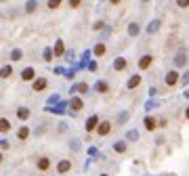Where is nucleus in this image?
<instances>
[{
  "label": "nucleus",
  "mask_w": 189,
  "mask_h": 176,
  "mask_svg": "<svg viewBox=\"0 0 189 176\" xmlns=\"http://www.w3.org/2000/svg\"><path fill=\"white\" fill-rule=\"evenodd\" d=\"M97 132H99L101 136L109 134V132H111V124H109V122H101V124H99V128H97Z\"/></svg>",
  "instance_id": "nucleus-1"
},
{
  "label": "nucleus",
  "mask_w": 189,
  "mask_h": 176,
  "mask_svg": "<svg viewBox=\"0 0 189 176\" xmlns=\"http://www.w3.org/2000/svg\"><path fill=\"white\" fill-rule=\"evenodd\" d=\"M151 61H154V57H151V55H143L141 61H139V67H141V69H147V67L151 65Z\"/></svg>",
  "instance_id": "nucleus-2"
},
{
  "label": "nucleus",
  "mask_w": 189,
  "mask_h": 176,
  "mask_svg": "<svg viewBox=\"0 0 189 176\" xmlns=\"http://www.w3.org/2000/svg\"><path fill=\"white\" fill-rule=\"evenodd\" d=\"M177 82H179V73L177 71H170V73L166 76V84H168V86H175Z\"/></svg>",
  "instance_id": "nucleus-3"
},
{
  "label": "nucleus",
  "mask_w": 189,
  "mask_h": 176,
  "mask_svg": "<svg viewBox=\"0 0 189 176\" xmlns=\"http://www.w3.org/2000/svg\"><path fill=\"white\" fill-rule=\"evenodd\" d=\"M70 107L71 109H74V111H80V109H82V99H78V96H74V99H71L70 101Z\"/></svg>",
  "instance_id": "nucleus-4"
},
{
  "label": "nucleus",
  "mask_w": 189,
  "mask_h": 176,
  "mask_svg": "<svg viewBox=\"0 0 189 176\" xmlns=\"http://www.w3.org/2000/svg\"><path fill=\"white\" fill-rule=\"evenodd\" d=\"M48 166H50L48 157H40V159H38V170H42V172H44V170H48Z\"/></svg>",
  "instance_id": "nucleus-5"
},
{
  "label": "nucleus",
  "mask_w": 189,
  "mask_h": 176,
  "mask_svg": "<svg viewBox=\"0 0 189 176\" xmlns=\"http://www.w3.org/2000/svg\"><path fill=\"white\" fill-rule=\"evenodd\" d=\"M97 122H99V117L93 115L88 122H86V130H88V132H90V130H95V128H97Z\"/></svg>",
  "instance_id": "nucleus-6"
},
{
  "label": "nucleus",
  "mask_w": 189,
  "mask_h": 176,
  "mask_svg": "<svg viewBox=\"0 0 189 176\" xmlns=\"http://www.w3.org/2000/svg\"><path fill=\"white\" fill-rule=\"evenodd\" d=\"M139 84H141V76H132L128 80V88H137Z\"/></svg>",
  "instance_id": "nucleus-7"
},
{
  "label": "nucleus",
  "mask_w": 189,
  "mask_h": 176,
  "mask_svg": "<svg viewBox=\"0 0 189 176\" xmlns=\"http://www.w3.org/2000/svg\"><path fill=\"white\" fill-rule=\"evenodd\" d=\"M32 86H34V90H44V88H46V80H42V78H40V80H36Z\"/></svg>",
  "instance_id": "nucleus-8"
},
{
  "label": "nucleus",
  "mask_w": 189,
  "mask_h": 176,
  "mask_svg": "<svg viewBox=\"0 0 189 176\" xmlns=\"http://www.w3.org/2000/svg\"><path fill=\"white\" fill-rule=\"evenodd\" d=\"M145 128H147V130H155V128H158L154 117H145Z\"/></svg>",
  "instance_id": "nucleus-9"
},
{
  "label": "nucleus",
  "mask_w": 189,
  "mask_h": 176,
  "mask_svg": "<svg viewBox=\"0 0 189 176\" xmlns=\"http://www.w3.org/2000/svg\"><path fill=\"white\" fill-rule=\"evenodd\" d=\"M27 134H30V130L25 128V126H21V128H19V132H17V136H19V141H25V139H27Z\"/></svg>",
  "instance_id": "nucleus-10"
},
{
  "label": "nucleus",
  "mask_w": 189,
  "mask_h": 176,
  "mask_svg": "<svg viewBox=\"0 0 189 176\" xmlns=\"http://www.w3.org/2000/svg\"><path fill=\"white\" fill-rule=\"evenodd\" d=\"M9 130H11L9 119H4V117H2V119H0V132H9Z\"/></svg>",
  "instance_id": "nucleus-11"
},
{
  "label": "nucleus",
  "mask_w": 189,
  "mask_h": 176,
  "mask_svg": "<svg viewBox=\"0 0 189 176\" xmlns=\"http://www.w3.org/2000/svg\"><path fill=\"white\" fill-rule=\"evenodd\" d=\"M70 168H71V162H67V159H65V162H61V164H59V172H61V174H65Z\"/></svg>",
  "instance_id": "nucleus-12"
},
{
  "label": "nucleus",
  "mask_w": 189,
  "mask_h": 176,
  "mask_svg": "<svg viewBox=\"0 0 189 176\" xmlns=\"http://www.w3.org/2000/svg\"><path fill=\"white\" fill-rule=\"evenodd\" d=\"M21 78H23V80H27V82H30V80L34 78V69H32V67H27V69H25L23 73H21Z\"/></svg>",
  "instance_id": "nucleus-13"
},
{
  "label": "nucleus",
  "mask_w": 189,
  "mask_h": 176,
  "mask_svg": "<svg viewBox=\"0 0 189 176\" xmlns=\"http://www.w3.org/2000/svg\"><path fill=\"white\" fill-rule=\"evenodd\" d=\"M27 115H30L27 109H19V111H17V117H19V119H27Z\"/></svg>",
  "instance_id": "nucleus-14"
},
{
  "label": "nucleus",
  "mask_w": 189,
  "mask_h": 176,
  "mask_svg": "<svg viewBox=\"0 0 189 176\" xmlns=\"http://www.w3.org/2000/svg\"><path fill=\"white\" fill-rule=\"evenodd\" d=\"M103 53H105V44H97V48H95V55H97V57H101Z\"/></svg>",
  "instance_id": "nucleus-15"
},
{
  "label": "nucleus",
  "mask_w": 189,
  "mask_h": 176,
  "mask_svg": "<svg viewBox=\"0 0 189 176\" xmlns=\"http://www.w3.org/2000/svg\"><path fill=\"white\" fill-rule=\"evenodd\" d=\"M0 76H2V78H9V76H11V67H9V65H4V67L0 69Z\"/></svg>",
  "instance_id": "nucleus-16"
},
{
  "label": "nucleus",
  "mask_w": 189,
  "mask_h": 176,
  "mask_svg": "<svg viewBox=\"0 0 189 176\" xmlns=\"http://www.w3.org/2000/svg\"><path fill=\"white\" fill-rule=\"evenodd\" d=\"M114 67H116V69H124V67H126V61H124V59H118Z\"/></svg>",
  "instance_id": "nucleus-17"
},
{
  "label": "nucleus",
  "mask_w": 189,
  "mask_h": 176,
  "mask_svg": "<svg viewBox=\"0 0 189 176\" xmlns=\"http://www.w3.org/2000/svg\"><path fill=\"white\" fill-rule=\"evenodd\" d=\"M13 61H21V57H23V55H21V50H13Z\"/></svg>",
  "instance_id": "nucleus-18"
},
{
  "label": "nucleus",
  "mask_w": 189,
  "mask_h": 176,
  "mask_svg": "<svg viewBox=\"0 0 189 176\" xmlns=\"http://www.w3.org/2000/svg\"><path fill=\"white\" fill-rule=\"evenodd\" d=\"M97 90H99V92H107V84L105 82H99V84H97Z\"/></svg>",
  "instance_id": "nucleus-19"
},
{
  "label": "nucleus",
  "mask_w": 189,
  "mask_h": 176,
  "mask_svg": "<svg viewBox=\"0 0 189 176\" xmlns=\"http://www.w3.org/2000/svg\"><path fill=\"white\" fill-rule=\"evenodd\" d=\"M61 4V0H48V9H57Z\"/></svg>",
  "instance_id": "nucleus-20"
},
{
  "label": "nucleus",
  "mask_w": 189,
  "mask_h": 176,
  "mask_svg": "<svg viewBox=\"0 0 189 176\" xmlns=\"http://www.w3.org/2000/svg\"><path fill=\"white\" fill-rule=\"evenodd\" d=\"M55 55H63V42H57V46H55Z\"/></svg>",
  "instance_id": "nucleus-21"
},
{
  "label": "nucleus",
  "mask_w": 189,
  "mask_h": 176,
  "mask_svg": "<svg viewBox=\"0 0 189 176\" xmlns=\"http://www.w3.org/2000/svg\"><path fill=\"white\" fill-rule=\"evenodd\" d=\"M177 4L181 9H185V6H189V0H177Z\"/></svg>",
  "instance_id": "nucleus-22"
},
{
  "label": "nucleus",
  "mask_w": 189,
  "mask_h": 176,
  "mask_svg": "<svg viewBox=\"0 0 189 176\" xmlns=\"http://www.w3.org/2000/svg\"><path fill=\"white\" fill-rule=\"evenodd\" d=\"M177 65H185V55H179L177 57Z\"/></svg>",
  "instance_id": "nucleus-23"
},
{
  "label": "nucleus",
  "mask_w": 189,
  "mask_h": 176,
  "mask_svg": "<svg viewBox=\"0 0 189 176\" xmlns=\"http://www.w3.org/2000/svg\"><path fill=\"white\" fill-rule=\"evenodd\" d=\"M137 32H139V27H137V23H132L130 25V34H137Z\"/></svg>",
  "instance_id": "nucleus-24"
},
{
  "label": "nucleus",
  "mask_w": 189,
  "mask_h": 176,
  "mask_svg": "<svg viewBox=\"0 0 189 176\" xmlns=\"http://www.w3.org/2000/svg\"><path fill=\"white\" fill-rule=\"evenodd\" d=\"M78 90H80V92H86V90H88V86H86V84H80V86H78Z\"/></svg>",
  "instance_id": "nucleus-25"
},
{
  "label": "nucleus",
  "mask_w": 189,
  "mask_h": 176,
  "mask_svg": "<svg viewBox=\"0 0 189 176\" xmlns=\"http://www.w3.org/2000/svg\"><path fill=\"white\" fill-rule=\"evenodd\" d=\"M6 147H9V143H6V141H0V149H6Z\"/></svg>",
  "instance_id": "nucleus-26"
},
{
  "label": "nucleus",
  "mask_w": 189,
  "mask_h": 176,
  "mask_svg": "<svg viewBox=\"0 0 189 176\" xmlns=\"http://www.w3.org/2000/svg\"><path fill=\"white\" fill-rule=\"evenodd\" d=\"M80 4V0H70V6H78Z\"/></svg>",
  "instance_id": "nucleus-27"
},
{
  "label": "nucleus",
  "mask_w": 189,
  "mask_h": 176,
  "mask_svg": "<svg viewBox=\"0 0 189 176\" xmlns=\"http://www.w3.org/2000/svg\"><path fill=\"white\" fill-rule=\"evenodd\" d=\"M111 2H114V4H118V2H120V0H111Z\"/></svg>",
  "instance_id": "nucleus-28"
},
{
  "label": "nucleus",
  "mask_w": 189,
  "mask_h": 176,
  "mask_svg": "<svg viewBox=\"0 0 189 176\" xmlns=\"http://www.w3.org/2000/svg\"><path fill=\"white\" fill-rule=\"evenodd\" d=\"M185 115H187V119H189V109H187V113H185Z\"/></svg>",
  "instance_id": "nucleus-29"
}]
</instances>
